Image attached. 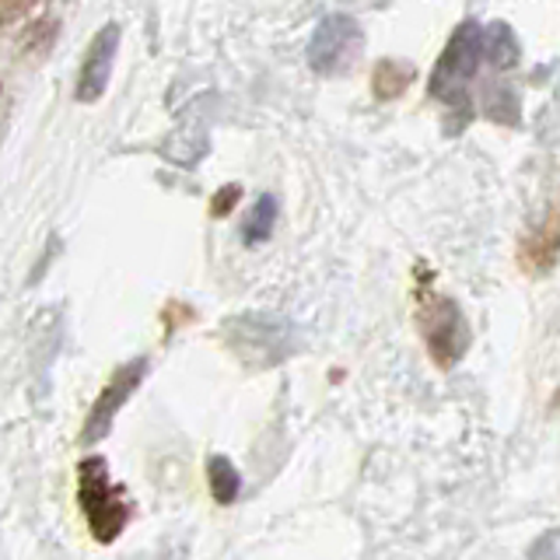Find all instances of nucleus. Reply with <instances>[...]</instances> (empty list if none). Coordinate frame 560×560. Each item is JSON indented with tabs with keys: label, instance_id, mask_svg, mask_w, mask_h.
<instances>
[{
	"label": "nucleus",
	"instance_id": "nucleus-7",
	"mask_svg": "<svg viewBox=\"0 0 560 560\" xmlns=\"http://www.w3.org/2000/svg\"><path fill=\"white\" fill-rule=\"evenodd\" d=\"M560 253V210L542 221L539 228H533V235L522 242V270L525 273H547L553 267V259Z\"/></svg>",
	"mask_w": 560,
	"mask_h": 560
},
{
	"label": "nucleus",
	"instance_id": "nucleus-10",
	"mask_svg": "<svg viewBox=\"0 0 560 560\" xmlns=\"http://www.w3.org/2000/svg\"><path fill=\"white\" fill-rule=\"evenodd\" d=\"M413 63H402V60H382L372 74V88H375V98L389 102V98H399L402 92L410 88L413 81Z\"/></svg>",
	"mask_w": 560,
	"mask_h": 560
},
{
	"label": "nucleus",
	"instance_id": "nucleus-12",
	"mask_svg": "<svg viewBox=\"0 0 560 560\" xmlns=\"http://www.w3.org/2000/svg\"><path fill=\"white\" fill-rule=\"evenodd\" d=\"M518 39H515V32L508 28L504 22H494L487 28V63L490 67H498V70H504V67H515L518 63Z\"/></svg>",
	"mask_w": 560,
	"mask_h": 560
},
{
	"label": "nucleus",
	"instance_id": "nucleus-6",
	"mask_svg": "<svg viewBox=\"0 0 560 560\" xmlns=\"http://www.w3.org/2000/svg\"><path fill=\"white\" fill-rule=\"evenodd\" d=\"M116 49H119V25L109 22V25L98 28V35L84 52V63L78 70V92H74L78 102L88 105V102H98L105 95V88H109V78H113Z\"/></svg>",
	"mask_w": 560,
	"mask_h": 560
},
{
	"label": "nucleus",
	"instance_id": "nucleus-13",
	"mask_svg": "<svg viewBox=\"0 0 560 560\" xmlns=\"http://www.w3.org/2000/svg\"><path fill=\"white\" fill-rule=\"evenodd\" d=\"M483 113L490 119H498V122H518V95H515V88H508V84H487V92H483Z\"/></svg>",
	"mask_w": 560,
	"mask_h": 560
},
{
	"label": "nucleus",
	"instance_id": "nucleus-8",
	"mask_svg": "<svg viewBox=\"0 0 560 560\" xmlns=\"http://www.w3.org/2000/svg\"><path fill=\"white\" fill-rule=\"evenodd\" d=\"M284 323L267 319V315H242V319L228 323V343L238 350L256 340V347H270L277 358H284Z\"/></svg>",
	"mask_w": 560,
	"mask_h": 560
},
{
	"label": "nucleus",
	"instance_id": "nucleus-3",
	"mask_svg": "<svg viewBox=\"0 0 560 560\" xmlns=\"http://www.w3.org/2000/svg\"><path fill=\"white\" fill-rule=\"evenodd\" d=\"M78 504L95 542H116L130 522V504L109 477V463L102 455H88L78 463Z\"/></svg>",
	"mask_w": 560,
	"mask_h": 560
},
{
	"label": "nucleus",
	"instance_id": "nucleus-2",
	"mask_svg": "<svg viewBox=\"0 0 560 560\" xmlns=\"http://www.w3.org/2000/svg\"><path fill=\"white\" fill-rule=\"evenodd\" d=\"M417 329H420V340L428 347V358L448 372L455 368L469 350V323L459 308L455 298H445L431 288V280L417 288Z\"/></svg>",
	"mask_w": 560,
	"mask_h": 560
},
{
	"label": "nucleus",
	"instance_id": "nucleus-15",
	"mask_svg": "<svg viewBox=\"0 0 560 560\" xmlns=\"http://www.w3.org/2000/svg\"><path fill=\"white\" fill-rule=\"evenodd\" d=\"M35 0H4V22H14L18 14H25Z\"/></svg>",
	"mask_w": 560,
	"mask_h": 560
},
{
	"label": "nucleus",
	"instance_id": "nucleus-14",
	"mask_svg": "<svg viewBox=\"0 0 560 560\" xmlns=\"http://www.w3.org/2000/svg\"><path fill=\"white\" fill-rule=\"evenodd\" d=\"M242 197V186H228V189H221L218 197H214V203H210V218H221V214H228V210L235 207V200Z\"/></svg>",
	"mask_w": 560,
	"mask_h": 560
},
{
	"label": "nucleus",
	"instance_id": "nucleus-11",
	"mask_svg": "<svg viewBox=\"0 0 560 560\" xmlns=\"http://www.w3.org/2000/svg\"><path fill=\"white\" fill-rule=\"evenodd\" d=\"M277 197H270V192H262V197L253 203L249 218L242 221V242L245 245H262L277 228Z\"/></svg>",
	"mask_w": 560,
	"mask_h": 560
},
{
	"label": "nucleus",
	"instance_id": "nucleus-9",
	"mask_svg": "<svg viewBox=\"0 0 560 560\" xmlns=\"http://www.w3.org/2000/svg\"><path fill=\"white\" fill-rule=\"evenodd\" d=\"M207 483H210V498L218 504H235L238 490H242V477L232 459L224 455H210L207 459Z\"/></svg>",
	"mask_w": 560,
	"mask_h": 560
},
{
	"label": "nucleus",
	"instance_id": "nucleus-1",
	"mask_svg": "<svg viewBox=\"0 0 560 560\" xmlns=\"http://www.w3.org/2000/svg\"><path fill=\"white\" fill-rule=\"evenodd\" d=\"M487 60V28L477 22H463L452 32V39L445 43L442 57H438L431 70V98H438L452 109V116L459 119V130L472 119V102H469V84L480 74V63Z\"/></svg>",
	"mask_w": 560,
	"mask_h": 560
},
{
	"label": "nucleus",
	"instance_id": "nucleus-4",
	"mask_svg": "<svg viewBox=\"0 0 560 560\" xmlns=\"http://www.w3.org/2000/svg\"><path fill=\"white\" fill-rule=\"evenodd\" d=\"M364 49V28L350 14H326L308 39V67L323 78H340L358 63Z\"/></svg>",
	"mask_w": 560,
	"mask_h": 560
},
{
	"label": "nucleus",
	"instance_id": "nucleus-5",
	"mask_svg": "<svg viewBox=\"0 0 560 560\" xmlns=\"http://www.w3.org/2000/svg\"><path fill=\"white\" fill-rule=\"evenodd\" d=\"M148 368H151L148 358H133V361L116 368L113 378L105 382L102 393L95 396L92 413H88V420H84V431H81L84 445H95V442H102V438L113 431V420L119 417L122 407H127V399L140 389V382L148 378Z\"/></svg>",
	"mask_w": 560,
	"mask_h": 560
}]
</instances>
